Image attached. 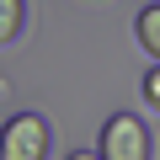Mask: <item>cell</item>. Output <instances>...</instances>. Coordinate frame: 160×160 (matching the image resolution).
I'll list each match as a JSON object with an SVG mask.
<instances>
[{"label":"cell","instance_id":"1","mask_svg":"<svg viewBox=\"0 0 160 160\" xmlns=\"http://www.w3.org/2000/svg\"><path fill=\"white\" fill-rule=\"evenodd\" d=\"M102 160H149V128L133 118V112H112L102 123V144H96Z\"/></svg>","mask_w":160,"mask_h":160},{"label":"cell","instance_id":"6","mask_svg":"<svg viewBox=\"0 0 160 160\" xmlns=\"http://www.w3.org/2000/svg\"><path fill=\"white\" fill-rule=\"evenodd\" d=\"M69 160H102V155H96V149H75Z\"/></svg>","mask_w":160,"mask_h":160},{"label":"cell","instance_id":"2","mask_svg":"<svg viewBox=\"0 0 160 160\" xmlns=\"http://www.w3.org/2000/svg\"><path fill=\"white\" fill-rule=\"evenodd\" d=\"M48 155V123L38 112H16L0 128V160H43Z\"/></svg>","mask_w":160,"mask_h":160},{"label":"cell","instance_id":"5","mask_svg":"<svg viewBox=\"0 0 160 160\" xmlns=\"http://www.w3.org/2000/svg\"><path fill=\"white\" fill-rule=\"evenodd\" d=\"M144 102L160 112V64H149V75H144Z\"/></svg>","mask_w":160,"mask_h":160},{"label":"cell","instance_id":"4","mask_svg":"<svg viewBox=\"0 0 160 160\" xmlns=\"http://www.w3.org/2000/svg\"><path fill=\"white\" fill-rule=\"evenodd\" d=\"M22 16H27L22 0H0V43H11V38L22 32Z\"/></svg>","mask_w":160,"mask_h":160},{"label":"cell","instance_id":"3","mask_svg":"<svg viewBox=\"0 0 160 160\" xmlns=\"http://www.w3.org/2000/svg\"><path fill=\"white\" fill-rule=\"evenodd\" d=\"M133 27H139V43H144V53L160 64V6H144Z\"/></svg>","mask_w":160,"mask_h":160}]
</instances>
